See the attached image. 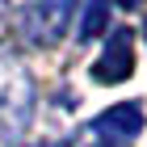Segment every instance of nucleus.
<instances>
[{
	"instance_id": "f257e3e1",
	"label": "nucleus",
	"mask_w": 147,
	"mask_h": 147,
	"mask_svg": "<svg viewBox=\"0 0 147 147\" xmlns=\"http://www.w3.org/2000/svg\"><path fill=\"white\" fill-rule=\"evenodd\" d=\"M30 118H34V76L25 67L21 46L0 38V130L25 135Z\"/></svg>"
},
{
	"instance_id": "f03ea898",
	"label": "nucleus",
	"mask_w": 147,
	"mask_h": 147,
	"mask_svg": "<svg viewBox=\"0 0 147 147\" xmlns=\"http://www.w3.org/2000/svg\"><path fill=\"white\" fill-rule=\"evenodd\" d=\"M71 4L67 0H46V4H25L17 13V25H21L25 42L34 46H55L59 38L67 34V21H71Z\"/></svg>"
},
{
	"instance_id": "7ed1b4c3",
	"label": "nucleus",
	"mask_w": 147,
	"mask_h": 147,
	"mask_svg": "<svg viewBox=\"0 0 147 147\" xmlns=\"http://www.w3.org/2000/svg\"><path fill=\"white\" fill-rule=\"evenodd\" d=\"M88 71H92L97 84H122L135 71V30H113L109 42H105V51H101V59Z\"/></svg>"
},
{
	"instance_id": "20e7f679",
	"label": "nucleus",
	"mask_w": 147,
	"mask_h": 147,
	"mask_svg": "<svg viewBox=\"0 0 147 147\" xmlns=\"http://www.w3.org/2000/svg\"><path fill=\"white\" fill-rule=\"evenodd\" d=\"M139 130H143V109H139L135 101L105 109L101 118L88 126V135H92V139H101V147H118V143H126V139H135Z\"/></svg>"
},
{
	"instance_id": "39448f33",
	"label": "nucleus",
	"mask_w": 147,
	"mask_h": 147,
	"mask_svg": "<svg viewBox=\"0 0 147 147\" xmlns=\"http://www.w3.org/2000/svg\"><path fill=\"white\" fill-rule=\"evenodd\" d=\"M105 21H109V9H105V4H88V9H84V21H80V42H92V38L101 34L105 30Z\"/></svg>"
},
{
	"instance_id": "423d86ee",
	"label": "nucleus",
	"mask_w": 147,
	"mask_h": 147,
	"mask_svg": "<svg viewBox=\"0 0 147 147\" xmlns=\"http://www.w3.org/2000/svg\"><path fill=\"white\" fill-rule=\"evenodd\" d=\"M34 147H67V139H51V143H34Z\"/></svg>"
},
{
	"instance_id": "0eeeda50",
	"label": "nucleus",
	"mask_w": 147,
	"mask_h": 147,
	"mask_svg": "<svg viewBox=\"0 0 147 147\" xmlns=\"http://www.w3.org/2000/svg\"><path fill=\"white\" fill-rule=\"evenodd\" d=\"M143 34H147V21H143Z\"/></svg>"
}]
</instances>
